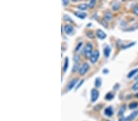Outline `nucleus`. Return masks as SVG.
Instances as JSON below:
<instances>
[{"instance_id": "obj_1", "label": "nucleus", "mask_w": 138, "mask_h": 121, "mask_svg": "<svg viewBox=\"0 0 138 121\" xmlns=\"http://www.w3.org/2000/svg\"><path fill=\"white\" fill-rule=\"evenodd\" d=\"M92 49H93V45L91 43H87L86 44L84 48V55L86 58H90L92 56Z\"/></svg>"}, {"instance_id": "obj_2", "label": "nucleus", "mask_w": 138, "mask_h": 121, "mask_svg": "<svg viewBox=\"0 0 138 121\" xmlns=\"http://www.w3.org/2000/svg\"><path fill=\"white\" fill-rule=\"evenodd\" d=\"M99 96V91L96 89H93L91 91V101H92V102H95L98 100Z\"/></svg>"}, {"instance_id": "obj_3", "label": "nucleus", "mask_w": 138, "mask_h": 121, "mask_svg": "<svg viewBox=\"0 0 138 121\" xmlns=\"http://www.w3.org/2000/svg\"><path fill=\"white\" fill-rule=\"evenodd\" d=\"M99 57V51L95 50V52H93L92 56L90 58V61L91 63L95 64L97 62Z\"/></svg>"}, {"instance_id": "obj_4", "label": "nucleus", "mask_w": 138, "mask_h": 121, "mask_svg": "<svg viewBox=\"0 0 138 121\" xmlns=\"http://www.w3.org/2000/svg\"><path fill=\"white\" fill-rule=\"evenodd\" d=\"M90 68V65L88 63H83L81 67L79 69V74L80 75H84L87 72V71L89 70Z\"/></svg>"}, {"instance_id": "obj_5", "label": "nucleus", "mask_w": 138, "mask_h": 121, "mask_svg": "<svg viewBox=\"0 0 138 121\" xmlns=\"http://www.w3.org/2000/svg\"><path fill=\"white\" fill-rule=\"evenodd\" d=\"M78 80H79L78 78H73V79L72 80L70 83H69L68 85H67V91H71V90L73 89L75 86L77 84V81H78Z\"/></svg>"}, {"instance_id": "obj_6", "label": "nucleus", "mask_w": 138, "mask_h": 121, "mask_svg": "<svg viewBox=\"0 0 138 121\" xmlns=\"http://www.w3.org/2000/svg\"><path fill=\"white\" fill-rule=\"evenodd\" d=\"M64 30L65 31V33H66L67 35H71L73 34V33L74 32V28L71 25H66L64 26Z\"/></svg>"}, {"instance_id": "obj_7", "label": "nucleus", "mask_w": 138, "mask_h": 121, "mask_svg": "<svg viewBox=\"0 0 138 121\" xmlns=\"http://www.w3.org/2000/svg\"><path fill=\"white\" fill-rule=\"evenodd\" d=\"M96 36H97V37L99 38V39L103 40V39H105V38L106 37L107 35L102 30H98L97 31H96Z\"/></svg>"}, {"instance_id": "obj_8", "label": "nucleus", "mask_w": 138, "mask_h": 121, "mask_svg": "<svg viewBox=\"0 0 138 121\" xmlns=\"http://www.w3.org/2000/svg\"><path fill=\"white\" fill-rule=\"evenodd\" d=\"M74 15L77 17L78 18H80V19H84L85 18H86L87 15V13L84 12H81V11H76L74 12Z\"/></svg>"}, {"instance_id": "obj_9", "label": "nucleus", "mask_w": 138, "mask_h": 121, "mask_svg": "<svg viewBox=\"0 0 138 121\" xmlns=\"http://www.w3.org/2000/svg\"><path fill=\"white\" fill-rule=\"evenodd\" d=\"M113 114H114V111H113V109L111 106H108L105 110V114L108 117L112 116Z\"/></svg>"}, {"instance_id": "obj_10", "label": "nucleus", "mask_w": 138, "mask_h": 121, "mask_svg": "<svg viewBox=\"0 0 138 121\" xmlns=\"http://www.w3.org/2000/svg\"><path fill=\"white\" fill-rule=\"evenodd\" d=\"M137 114H138V111H135L133 112V113H131L127 117L128 120V121L133 120V119H134L136 117V116H137Z\"/></svg>"}, {"instance_id": "obj_11", "label": "nucleus", "mask_w": 138, "mask_h": 121, "mask_svg": "<svg viewBox=\"0 0 138 121\" xmlns=\"http://www.w3.org/2000/svg\"><path fill=\"white\" fill-rule=\"evenodd\" d=\"M111 52V49L109 46L107 45L106 47L104 49V55L106 58H108L110 56V54Z\"/></svg>"}, {"instance_id": "obj_12", "label": "nucleus", "mask_w": 138, "mask_h": 121, "mask_svg": "<svg viewBox=\"0 0 138 121\" xmlns=\"http://www.w3.org/2000/svg\"><path fill=\"white\" fill-rule=\"evenodd\" d=\"M68 66H69V59L67 57H66L65 59H64L63 67V70L64 72H66L67 68H68Z\"/></svg>"}, {"instance_id": "obj_13", "label": "nucleus", "mask_w": 138, "mask_h": 121, "mask_svg": "<svg viewBox=\"0 0 138 121\" xmlns=\"http://www.w3.org/2000/svg\"><path fill=\"white\" fill-rule=\"evenodd\" d=\"M137 73H138V68H135V69H133V70H132L131 71H130V72H129V74H128L127 77L129 78H132V77H134V76L136 75Z\"/></svg>"}, {"instance_id": "obj_14", "label": "nucleus", "mask_w": 138, "mask_h": 121, "mask_svg": "<svg viewBox=\"0 0 138 121\" xmlns=\"http://www.w3.org/2000/svg\"><path fill=\"white\" fill-rule=\"evenodd\" d=\"M105 20L106 21H110L112 18V14L110 11H107L105 13Z\"/></svg>"}, {"instance_id": "obj_15", "label": "nucleus", "mask_w": 138, "mask_h": 121, "mask_svg": "<svg viewBox=\"0 0 138 121\" xmlns=\"http://www.w3.org/2000/svg\"><path fill=\"white\" fill-rule=\"evenodd\" d=\"M125 110H126V105L124 104V105H123L121 107H120V110H119V111H118V116H123V113H125Z\"/></svg>"}, {"instance_id": "obj_16", "label": "nucleus", "mask_w": 138, "mask_h": 121, "mask_svg": "<svg viewBox=\"0 0 138 121\" xmlns=\"http://www.w3.org/2000/svg\"><path fill=\"white\" fill-rule=\"evenodd\" d=\"M102 84V80L101 78H96L95 81V85L96 87H100Z\"/></svg>"}, {"instance_id": "obj_17", "label": "nucleus", "mask_w": 138, "mask_h": 121, "mask_svg": "<svg viewBox=\"0 0 138 121\" xmlns=\"http://www.w3.org/2000/svg\"><path fill=\"white\" fill-rule=\"evenodd\" d=\"M114 94L112 92H108V94L106 95L105 96V99L106 100H111L114 99Z\"/></svg>"}, {"instance_id": "obj_18", "label": "nucleus", "mask_w": 138, "mask_h": 121, "mask_svg": "<svg viewBox=\"0 0 138 121\" xmlns=\"http://www.w3.org/2000/svg\"><path fill=\"white\" fill-rule=\"evenodd\" d=\"M138 106V103L136 102H131L129 105V108L130 110H133V109L136 108Z\"/></svg>"}, {"instance_id": "obj_19", "label": "nucleus", "mask_w": 138, "mask_h": 121, "mask_svg": "<svg viewBox=\"0 0 138 121\" xmlns=\"http://www.w3.org/2000/svg\"><path fill=\"white\" fill-rule=\"evenodd\" d=\"M88 4H79V5L77 6V8L79 10H80V11H84V10H86L88 8Z\"/></svg>"}, {"instance_id": "obj_20", "label": "nucleus", "mask_w": 138, "mask_h": 121, "mask_svg": "<svg viewBox=\"0 0 138 121\" xmlns=\"http://www.w3.org/2000/svg\"><path fill=\"white\" fill-rule=\"evenodd\" d=\"M79 69H80V68H79V63H78V62H76V63L74 64V65H73V69H72V72H76L77 70H78Z\"/></svg>"}, {"instance_id": "obj_21", "label": "nucleus", "mask_w": 138, "mask_h": 121, "mask_svg": "<svg viewBox=\"0 0 138 121\" xmlns=\"http://www.w3.org/2000/svg\"><path fill=\"white\" fill-rule=\"evenodd\" d=\"M120 8V4L118 3H115L112 6V9L114 11H117Z\"/></svg>"}, {"instance_id": "obj_22", "label": "nucleus", "mask_w": 138, "mask_h": 121, "mask_svg": "<svg viewBox=\"0 0 138 121\" xmlns=\"http://www.w3.org/2000/svg\"><path fill=\"white\" fill-rule=\"evenodd\" d=\"M95 3H96V1H95V0H92V1H90V3L89 4V6L90 8H93L95 7Z\"/></svg>"}, {"instance_id": "obj_23", "label": "nucleus", "mask_w": 138, "mask_h": 121, "mask_svg": "<svg viewBox=\"0 0 138 121\" xmlns=\"http://www.w3.org/2000/svg\"><path fill=\"white\" fill-rule=\"evenodd\" d=\"M135 43H136V42H131V43H130V44L126 45H125L124 46H123V49H128V48H130V47H131V46L134 45Z\"/></svg>"}, {"instance_id": "obj_24", "label": "nucleus", "mask_w": 138, "mask_h": 121, "mask_svg": "<svg viewBox=\"0 0 138 121\" xmlns=\"http://www.w3.org/2000/svg\"><path fill=\"white\" fill-rule=\"evenodd\" d=\"M132 89H133V91H137L138 90V81L136 83H134V84H133V86H132Z\"/></svg>"}, {"instance_id": "obj_25", "label": "nucleus", "mask_w": 138, "mask_h": 121, "mask_svg": "<svg viewBox=\"0 0 138 121\" xmlns=\"http://www.w3.org/2000/svg\"><path fill=\"white\" fill-rule=\"evenodd\" d=\"M82 45V42H79L78 44L77 45V46H76V49H75V50H76V52H78V51L80 50V48H81V46Z\"/></svg>"}, {"instance_id": "obj_26", "label": "nucleus", "mask_w": 138, "mask_h": 121, "mask_svg": "<svg viewBox=\"0 0 138 121\" xmlns=\"http://www.w3.org/2000/svg\"><path fill=\"white\" fill-rule=\"evenodd\" d=\"M87 36L90 38H93L94 37V34L93 32L92 31H89L87 33Z\"/></svg>"}, {"instance_id": "obj_27", "label": "nucleus", "mask_w": 138, "mask_h": 121, "mask_svg": "<svg viewBox=\"0 0 138 121\" xmlns=\"http://www.w3.org/2000/svg\"><path fill=\"white\" fill-rule=\"evenodd\" d=\"M73 59H74V61H75V62H78L80 60V57H79V56H78V55H75Z\"/></svg>"}, {"instance_id": "obj_28", "label": "nucleus", "mask_w": 138, "mask_h": 121, "mask_svg": "<svg viewBox=\"0 0 138 121\" xmlns=\"http://www.w3.org/2000/svg\"><path fill=\"white\" fill-rule=\"evenodd\" d=\"M64 20H66V21H71V22H73V21H72V19L70 18V17H69L68 15H65L64 16Z\"/></svg>"}, {"instance_id": "obj_29", "label": "nucleus", "mask_w": 138, "mask_h": 121, "mask_svg": "<svg viewBox=\"0 0 138 121\" xmlns=\"http://www.w3.org/2000/svg\"><path fill=\"white\" fill-rule=\"evenodd\" d=\"M83 82H84V80H82L81 81H80V83H79L78 85H77V86H76V89H78L79 88V87H80V86H81L82 85V84L83 83Z\"/></svg>"}, {"instance_id": "obj_30", "label": "nucleus", "mask_w": 138, "mask_h": 121, "mask_svg": "<svg viewBox=\"0 0 138 121\" xmlns=\"http://www.w3.org/2000/svg\"><path fill=\"white\" fill-rule=\"evenodd\" d=\"M134 14H136V15H137L138 16V6H136L134 8Z\"/></svg>"}, {"instance_id": "obj_31", "label": "nucleus", "mask_w": 138, "mask_h": 121, "mask_svg": "<svg viewBox=\"0 0 138 121\" xmlns=\"http://www.w3.org/2000/svg\"><path fill=\"white\" fill-rule=\"evenodd\" d=\"M118 121H128V120L127 117H122L121 118H120V119L118 120Z\"/></svg>"}, {"instance_id": "obj_32", "label": "nucleus", "mask_w": 138, "mask_h": 121, "mask_svg": "<svg viewBox=\"0 0 138 121\" xmlns=\"http://www.w3.org/2000/svg\"><path fill=\"white\" fill-rule=\"evenodd\" d=\"M68 3H69V1H67V0H66V1L63 0V6H67V4Z\"/></svg>"}, {"instance_id": "obj_33", "label": "nucleus", "mask_w": 138, "mask_h": 121, "mask_svg": "<svg viewBox=\"0 0 138 121\" xmlns=\"http://www.w3.org/2000/svg\"><path fill=\"white\" fill-rule=\"evenodd\" d=\"M102 72L105 73V74H107L109 72V70H108V69H107V68H105V69H104L103 70H102Z\"/></svg>"}, {"instance_id": "obj_34", "label": "nucleus", "mask_w": 138, "mask_h": 121, "mask_svg": "<svg viewBox=\"0 0 138 121\" xmlns=\"http://www.w3.org/2000/svg\"><path fill=\"white\" fill-rule=\"evenodd\" d=\"M135 80H138V75H137L136 77H135Z\"/></svg>"}, {"instance_id": "obj_35", "label": "nucleus", "mask_w": 138, "mask_h": 121, "mask_svg": "<svg viewBox=\"0 0 138 121\" xmlns=\"http://www.w3.org/2000/svg\"><path fill=\"white\" fill-rule=\"evenodd\" d=\"M136 97H137V98H138V93H137V94H136Z\"/></svg>"}]
</instances>
